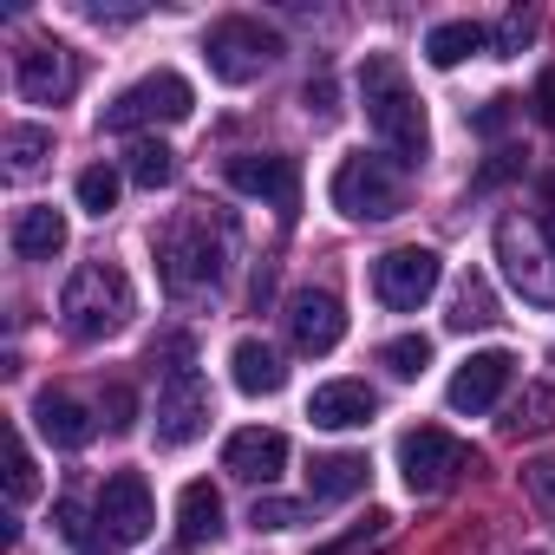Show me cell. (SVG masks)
Returning a JSON list of instances; mask_svg holds the SVG:
<instances>
[{"mask_svg":"<svg viewBox=\"0 0 555 555\" xmlns=\"http://www.w3.org/2000/svg\"><path fill=\"white\" fill-rule=\"evenodd\" d=\"M360 105H366V125H373V138L386 144L392 164H425L431 125H425V105H418V92H412V79H405V66L392 53H366Z\"/></svg>","mask_w":555,"mask_h":555,"instance_id":"obj_1","label":"cell"},{"mask_svg":"<svg viewBox=\"0 0 555 555\" xmlns=\"http://www.w3.org/2000/svg\"><path fill=\"white\" fill-rule=\"evenodd\" d=\"M138 314V288H131V274L118 261H86L66 274V288H60V321L79 347H99L112 334H125Z\"/></svg>","mask_w":555,"mask_h":555,"instance_id":"obj_2","label":"cell"},{"mask_svg":"<svg viewBox=\"0 0 555 555\" xmlns=\"http://www.w3.org/2000/svg\"><path fill=\"white\" fill-rule=\"evenodd\" d=\"M327 196H334V209L347 222H392L405 209V177H399V164L386 151H353V157L334 164Z\"/></svg>","mask_w":555,"mask_h":555,"instance_id":"obj_3","label":"cell"},{"mask_svg":"<svg viewBox=\"0 0 555 555\" xmlns=\"http://www.w3.org/2000/svg\"><path fill=\"white\" fill-rule=\"evenodd\" d=\"M282 53H288V40L274 27H261L255 14H229V21H216L203 34V60H209V73L222 86H255L261 73L282 66Z\"/></svg>","mask_w":555,"mask_h":555,"instance_id":"obj_4","label":"cell"},{"mask_svg":"<svg viewBox=\"0 0 555 555\" xmlns=\"http://www.w3.org/2000/svg\"><path fill=\"white\" fill-rule=\"evenodd\" d=\"M222 255H229V235H209L203 216H183L177 229H164L157 242V268H164V288L170 295H203L222 282Z\"/></svg>","mask_w":555,"mask_h":555,"instance_id":"obj_5","label":"cell"},{"mask_svg":"<svg viewBox=\"0 0 555 555\" xmlns=\"http://www.w3.org/2000/svg\"><path fill=\"white\" fill-rule=\"evenodd\" d=\"M196 112V92H190V79L183 73H151V79H138V86H125L105 112H99V131H144V125H183Z\"/></svg>","mask_w":555,"mask_h":555,"instance_id":"obj_6","label":"cell"},{"mask_svg":"<svg viewBox=\"0 0 555 555\" xmlns=\"http://www.w3.org/2000/svg\"><path fill=\"white\" fill-rule=\"evenodd\" d=\"M470 464H477V451H470L464 438H451L444 425H412V431L399 438V477H405L412 496H438V490H451Z\"/></svg>","mask_w":555,"mask_h":555,"instance_id":"obj_7","label":"cell"},{"mask_svg":"<svg viewBox=\"0 0 555 555\" xmlns=\"http://www.w3.org/2000/svg\"><path fill=\"white\" fill-rule=\"evenodd\" d=\"M222 183L255 196V203H274L282 222H295V209H301V164L282 157V151H235L222 164Z\"/></svg>","mask_w":555,"mask_h":555,"instance_id":"obj_8","label":"cell"},{"mask_svg":"<svg viewBox=\"0 0 555 555\" xmlns=\"http://www.w3.org/2000/svg\"><path fill=\"white\" fill-rule=\"evenodd\" d=\"M92 516H99V535H105L112 548L144 542V535L157 529V503H151L144 470H112L105 490H99V503H92Z\"/></svg>","mask_w":555,"mask_h":555,"instance_id":"obj_9","label":"cell"},{"mask_svg":"<svg viewBox=\"0 0 555 555\" xmlns=\"http://www.w3.org/2000/svg\"><path fill=\"white\" fill-rule=\"evenodd\" d=\"M438 282H444V261H438L431 248H418V242L373 261V295H379L392 314H418V308L438 295Z\"/></svg>","mask_w":555,"mask_h":555,"instance_id":"obj_10","label":"cell"},{"mask_svg":"<svg viewBox=\"0 0 555 555\" xmlns=\"http://www.w3.org/2000/svg\"><path fill=\"white\" fill-rule=\"evenodd\" d=\"M209 431V379L196 366H177L164 386H157V444L164 451H183Z\"/></svg>","mask_w":555,"mask_h":555,"instance_id":"obj_11","label":"cell"},{"mask_svg":"<svg viewBox=\"0 0 555 555\" xmlns=\"http://www.w3.org/2000/svg\"><path fill=\"white\" fill-rule=\"evenodd\" d=\"M496 261H503L509 288H516L522 301H535V308H548V301H555V274H548L542 235H535L522 216H503V222H496Z\"/></svg>","mask_w":555,"mask_h":555,"instance_id":"obj_12","label":"cell"},{"mask_svg":"<svg viewBox=\"0 0 555 555\" xmlns=\"http://www.w3.org/2000/svg\"><path fill=\"white\" fill-rule=\"evenodd\" d=\"M288 340H295V353H308V360L334 353V347L347 340V308H340L327 288H295V295H288Z\"/></svg>","mask_w":555,"mask_h":555,"instance_id":"obj_13","label":"cell"},{"mask_svg":"<svg viewBox=\"0 0 555 555\" xmlns=\"http://www.w3.org/2000/svg\"><path fill=\"white\" fill-rule=\"evenodd\" d=\"M509 379H516V353H503V347H483V353H470L457 373H451V386H444V399H451V412H490L503 392H509Z\"/></svg>","mask_w":555,"mask_h":555,"instance_id":"obj_14","label":"cell"},{"mask_svg":"<svg viewBox=\"0 0 555 555\" xmlns=\"http://www.w3.org/2000/svg\"><path fill=\"white\" fill-rule=\"evenodd\" d=\"M14 86H21L27 105H66L73 86H79V66H73V53H66L60 40H53V47H27V53L14 60Z\"/></svg>","mask_w":555,"mask_h":555,"instance_id":"obj_15","label":"cell"},{"mask_svg":"<svg viewBox=\"0 0 555 555\" xmlns=\"http://www.w3.org/2000/svg\"><path fill=\"white\" fill-rule=\"evenodd\" d=\"M222 470L242 477V483H274L288 470V438L282 431H268V425H248L222 444Z\"/></svg>","mask_w":555,"mask_h":555,"instance_id":"obj_16","label":"cell"},{"mask_svg":"<svg viewBox=\"0 0 555 555\" xmlns=\"http://www.w3.org/2000/svg\"><path fill=\"white\" fill-rule=\"evenodd\" d=\"M373 412H379V392L366 379H327L308 399V418L321 431H360V425H373Z\"/></svg>","mask_w":555,"mask_h":555,"instance_id":"obj_17","label":"cell"},{"mask_svg":"<svg viewBox=\"0 0 555 555\" xmlns=\"http://www.w3.org/2000/svg\"><path fill=\"white\" fill-rule=\"evenodd\" d=\"M229 379L248 399H274V392L288 386V366H282V353H274L268 340H235L229 347Z\"/></svg>","mask_w":555,"mask_h":555,"instance_id":"obj_18","label":"cell"},{"mask_svg":"<svg viewBox=\"0 0 555 555\" xmlns=\"http://www.w3.org/2000/svg\"><path fill=\"white\" fill-rule=\"evenodd\" d=\"M177 542H183V548H209V542H222V496H216L209 477L183 483V496H177Z\"/></svg>","mask_w":555,"mask_h":555,"instance_id":"obj_19","label":"cell"},{"mask_svg":"<svg viewBox=\"0 0 555 555\" xmlns=\"http://www.w3.org/2000/svg\"><path fill=\"white\" fill-rule=\"evenodd\" d=\"M34 425H40V438L60 444V451H79V444L99 431V418H92L79 399H66V392H40V399H34Z\"/></svg>","mask_w":555,"mask_h":555,"instance_id":"obj_20","label":"cell"},{"mask_svg":"<svg viewBox=\"0 0 555 555\" xmlns=\"http://www.w3.org/2000/svg\"><path fill=\"white\" fill-rule=\"evenodd\" d=\"M66 209H53V203H34V209H21L14 216V255L21 261H53L60 248H66Z\"/></svg>","mask_w":555,"mask_h":555,"instance_id":"obj_21","label":"cell"},{"mask_svg":"<svg viewBox=\"0 0 555 555\" xmlns=\"http://www.w3.org/2000/svg\"><path fill=\"white\" fill-rule=\"evenodd\" d=\"M366 477H373L366 451H334V457H314L308 490H314L321 503H347V496H360V490H366Z\"/></svg>","mask_w":555,"mask_h":555,"instance_id":"obj_22","label":"cell"},{"mask_svg":"<svg viewBox=\"0 0 555 555\" xmlns=\"http://www.w3.org/2000/svg\"><path fill=\"white\" fill-rule=\"evenodd\" d=\"M490 47V27H477V21H444V27H431L425 34V60L438 66V73H451V66H464L470 53H483Z\"/></svg>","mask_w":555,"mask_h":555,"instance_id":"obj_23","label":"cell"},{"mask_svg":"<svg viewBox=\"0 0 555 555\" xmlns=\"http://www.w3.org/2000/svg\"><path fill=\"white\" fill-rule=\"evenodd\" d=\"M503 431H509V438H542V431H555V386H522V392L509 399Z\"/></svg>","mask_w":555,"mask_h":555,"instance_id":"obj_24","label":"cell"},{"mask_svg":"<svg viewBox=\"0 0 555 555\" xmlns=\"http://www.w3.org/2000/svg\"><path fill=\"white\" fill-rule=\"evenodd\" d=\"M444 321H451L457 334H470V327H496V321H503L483 274H464V282H457V295H451V314H444Z\"/></svg>","mask_w":555,"mask_h":555,"instance_id":"obj_25","label":"cell"},{"mask_svg":"<svg viewBox=\"0 0 555 555\" xmlns=\"http://www.w3.org/2000/svg\"><path fill=\"white\" fill-rule=\"evenodd\" d=\"M125 177H131L138 190H164V183L177 177V151H170L164 138H138V144L125 151Z\"/></svg>","mask_w":555,"mask_h":555,"instance_id":"obj_26","label":"cell"},{"mask_svg":"<svg viewBox=\"0 0 555 555\" xmlns=\"http://www.w3.org/2000/svg\"><path fill=\"white\" fill-rule=\"evenodd\" d=\"M53 157V131L47 125H14L8 131V177H34Z\"/></svg>","mask_w":555,"mask_h":555,"instance_id":"obj_27","label":"cell"},{"mask_svg":"<svg viewBox=\"0 0 555 555\" xmlns=\"http://www.w3.org/2000/svg\"><path fill=\"white\" fill-rule=\"evenodd\" d=\"M118 190H125V177H118L112 164H92V170H79V183H73V196H79L86 216H112V209H118Z\"/></svg>","mask_w":555,"mask_h":555,"instance_id":"obj_28","label":"cell"},{"mask_svg":"<svg viewBox=\"0 0 555 555\" xmlns=\"http://www.w3.org/2000/svg\"><path fill=\"white\" fill-rule=\"evenodd\" d=\"M379 366H386L392 379H418V373L431 366V340H425V334H399V340L379 347Z\"/></svg>","mask_w":555,"mask_h":555,"instance_id":"obj_29","label":"cell"},{"mask_svg":"<svg viewBox=\"0 0 555 555\" xmlns=\"http://www.w3.org/2000/svg\"><path fill=\"white\" fill-rule=\"evenodd\" d=\"M53 522H60V535H66L79 555H105V548H112L105 535H92V522H99V516H86V503H73V496H66V503H53Z\"/></svg>","mask_w":555,"mask_h":555,"instance_id":"obj_30","label":"cell"},{"mask_svg":"<svg viewBox=\"0 0 555 555\" xmlns=\"http://www.w3.org/2000/svg\"><path fill=\"white\" fill-rule=\"evenodd\" d=\"M8 496H14V509L40 496V470H34V451H27V438H21V431L8 438Z\"/></svg>","mask_w":555,"mask_h":555,"instance_id":"obj_31","label":"cell"},{"mask_svg":"<svg viewBox=\"0 0 555 555\" xmlns=\"http://www.w3.org/2000/svg\"><path fill=\"white\" fill-rule=\"evenodd\" d=\"M248 522H255V529H301V522H308V509H301L295 496H255Z\"/></svg>","mask_w":555,"mask_h":555,"instance_id":"obj_32","label":"cell"},{"mask_svg":"<svg viewBox=\"0 0 555 555\" xmlns=\"http://www.w3.org/2000/svg\"><path fill=\"white\" fill-rule=\"evenodd\" d=\"M99 425H105V431H131V425H138V392H131V386H105Z\"/></svg>","mask_w":555,"mask_h":555,"instance_id":"obj_33","label":"cell"},{"mask_svg":"<svg viewBox=\"0 0 555 555\" xmlns=\"http://www.w3.org/2000/svg\"><path fill=\"white\" fill-rule=\"evenodd\" d=\"M529 34H535V14H522V8H516V14H503V27L490 34V47L509 60V53H522V47H529Z\"/></svg>","mask_w":555,"mask_h":555,"instance_id":"obj_34","label":"cell"},{"mask_svg":"<svg viewBox=\"0 0 555 555\" xmlns=\"http://www.w3.org/2000/svg\"><path fill=\"white\" fill-rule=\"evenodd\" d=\"M509 118H516V99H483V105L470 112V131H483V138H503V131H509Z\"/></svg>","mask_w":555,"mask_h":555,"instance_id":"obj_35","label":"cell"},{"mask_svg":"<svg viewBox=\"0 0 555 555\" xmlns=\"http://www.w3.org/2000/svg\"><path fill=\"white\" fill-rule=\"evenodd\" d=\"M522 483H529V496L555 516V457H535V464H522Z\"/></svg>","mask_w":555,"mask_h":555,"instance_id":"obj_36","label":"cell"},{"mask_svg":"<svg viewBox=\"0 0 555 555\" xmlns=\"http://www.w3.org/2000/svg\"><path fill=\"white\" fill-rule=\"evenodd\" d=\"M301 105H308L314 125H334V118H340V105H334V79H314V86L301 92Z\"/></svg>","mask_w":555,"mask_h":555,"instance_id":"obj_37","label":"cell"},{"mask_svg":"<svg viewBox=\"0 0 555 555\" xmlns=\"http://www.w3.org/2000/svg\"><path fill=\"white\" fill-rule=\"evenodd\" d=\"M379 535H386V516H366V522H360L347 542H334V548H321V555H360V548H373Z\"/></svg>","mask_w":555,"mask_h":555,"instance_id":"obj_38","label":"cell"},{"mask_svg":"<svg viewBox=\"0 0 555 555\" xmlns=\"http://www.w3.org/2000/svg\"><path fill=\"white\" fill-rule=\"evenodd\" d=\"M516 170H522V157H516V151H496V157L477 170V190H496V183H509Z\"/></svg>","mask_w":555,"mask_h":555,"instance_id":"obj_39","label":"cell"},{"mask_svg":"<svg viewBox=\"0 0 555 555\" xmlns=\"http://www.w3.org/2000/svg\"><path fill=\"white\" fill-rule=\"evenodd\" d=\"M529 105H535V118H542V125H555V66L535 79V99H529Z\"/></svg>","mask_w":555,"mask_h":555,"instance_id":"obj_40","label":"cell"},{"mask_svg":"<svg viewBox=\"0 0 555 555\" xmlns=\"http://www.w3.org/2000/svg\"><path fill=\"white\" fill-rule=\"evenodd\" d=\"M529 555H542V548H529Z\"/></svg>","mask_w":555,"mask_h":555,"instance_id":"obj_41","label":"cell"}]
</instances>
